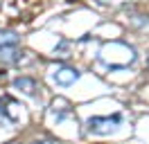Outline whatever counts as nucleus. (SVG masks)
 I'll use <instances>...</instances> for the list:
<instances>
[{
  "mask_svg": "<svg viewBox=\"0 0 149 144\" xmlns=\"http://www.w3.org/2000/svg\"><path fill=\"white\" fill-rule=\"evenodd\" d=\"M147 68H149V59H147Z\"/></svg>",
  "mask_w": 149,
  "mask_h": 144,
  "instance_id": "nucleus-7",
  "label": "nucleus"
},
{
  "mask_svg": "<svg viewBox=\"0 0 149 144\" xmlns=\"http://www.w3.org/2000/svg\"><path fill=\"white\" fill-rule=\"evenodd\" d=\"M32 144H56V142H52V140H34Z\"/></svg>",
  "mask_w": 149,
  "mask_h": 144,
  "instance_id": "nucleus-6",
  "label": "nucleus"
},
{
  "mask_svg": "<svg viewBox=\"0 0 149 144\" xmlns=\"http://www.w3.org/2000/svg\"><path fill=\"white\" fill-rule=\"evenodd\" d=\"M79 79V70L77 68H56L54 72V81L59 83V86H72L74 81Z\"/></svg>",
  "mask_w": 149,
  "mask_h": 144,
  "instance_id": "nucleus-2",
  "label": "nucleus"
},
{
  "mask_svg": "<svg viewBox=\"0 0 149 144\" xmlns=\"http://www.w3.org/2000/svg\"><path fill=\"white\" fill-rule=\"evenodd\" d=\"M14 88L20 90L27 97H34L36 95V81L32 79V77H18V79H14Z\"/></svg>",
  "mask_w": 149,
  "mask_h": 144,
  "instance_id": "nucleus-3",
  "label": "nucleus"
},
{
  "mask_svg": "<svg viewBox=\"0 0 149 144\" xmlns=\"http://www.w3.org/2000/svg\"><path fill=\"white\" fill-rule=\"evenodd\" d=\"M20 50H16V45L14 47H0V59L2 61H7V63H16L20 59Z\"/></svg>",
  "mask_w": 149,
  "mask_h": 144,
  "instance_id": "nucleus-5",
  "label": "nucleus"
},
{
  "mask_svg": "<svg viewBox=\"0 0 149 144\" xmlns=\"http://www.w3.org/2000/svg\"><path fill=\"white\" fill-rule=\"evenodd\" d=\"M118 124H120V115H113V117H91V119H88V131L95 133V135H111Z\"/></svg>",
  "mask_w": 149,
  "mask_h": 144,
  "instance_id": "nucleus-1",
  "label": "nucleus"
},
{
  "mask_svg": "<svg viewBox=\"0 0 149 144\" xmlns=\"http://www.w3.org/2000/svg\"><path fill=\"white\" fill-rule=\"evenodd\" d=\"M14 45H18V34L16 32H11V29L0 32V47H14Z\"/></svg>",
  "mask_w": 149,
  "mask_h": 144,
  "instance_id": "nucleus-4",
  "label": "nucleus"
}]
</instances>
